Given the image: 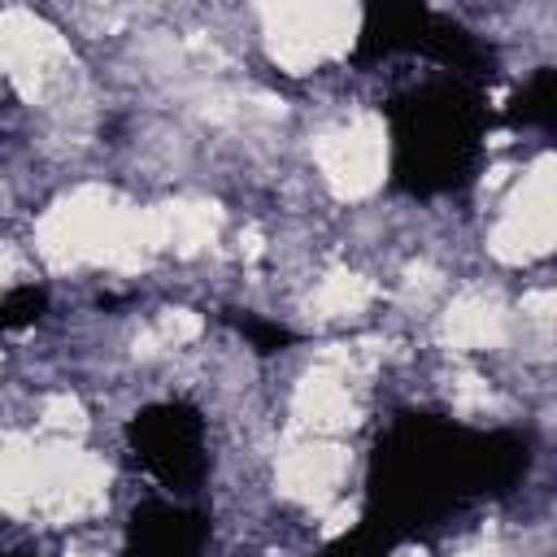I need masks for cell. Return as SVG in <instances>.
I'll return each instance as SVG.
<instances>
[{"mask_svg":"<svg viewBox=\"0 0 557 557\" xmlns=\"http://www.w3.org/2000/svg\"><path fill=\"white\" fill-rule=\"evenodd\" d=\"M187 522L191 518L178 509H144V522L135 518L131 531V557H196V535Z\"/></svg>","mask_w":557,"mask_h":557,"instance_id":"1","label":"cell"},{"mask_svg":"<svg viewBox=\"0 0 557 557\" xmlns=\"http://www.w3.org/2000/svg\"><path fill=\"white\" fill-rule=\"evenodd\" d=\"M518 113L531 117V122L557 126V74L535 78V83L527 87V96H518Z\"/></svg>","mask_w":557,"mask_h":557,"instance_id":"2","label":"cell"}]
</instances>
